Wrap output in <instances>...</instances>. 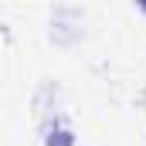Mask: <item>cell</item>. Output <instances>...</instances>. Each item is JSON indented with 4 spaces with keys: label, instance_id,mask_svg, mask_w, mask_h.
I'll list each match as a JSON object with an SVG mask.
<instances>
[{
    "label": "cell",
    "instance_id": "obj_1",
    "mask_svg": "<svg viewBox=\"0 0 146 146\" xmlns=\"http://www.w3.org/2000/svg\"><path fill=\"white\" fill-rule=\"evenodd\" d=\"M44 146H75V133L54 119V126H44Z\"/></svg>",
    "mask_w": 146,
    "mask_h": 146
},
{
    "label": "cell",
    "instance_id": "obj_2",
    "mask_svg": "<svg viewBox=\"0 0 146 146\" xmlns=\"http://www.w3.org/2000/svg\"><path fill=\"white\" fill-rule=\"evenodd\" d=\"M136 7H139V10H143V14H146V0H136Z\"/></svg>",
    "mask_w": 146,
    "mask_h": 146
}]
</instances>
